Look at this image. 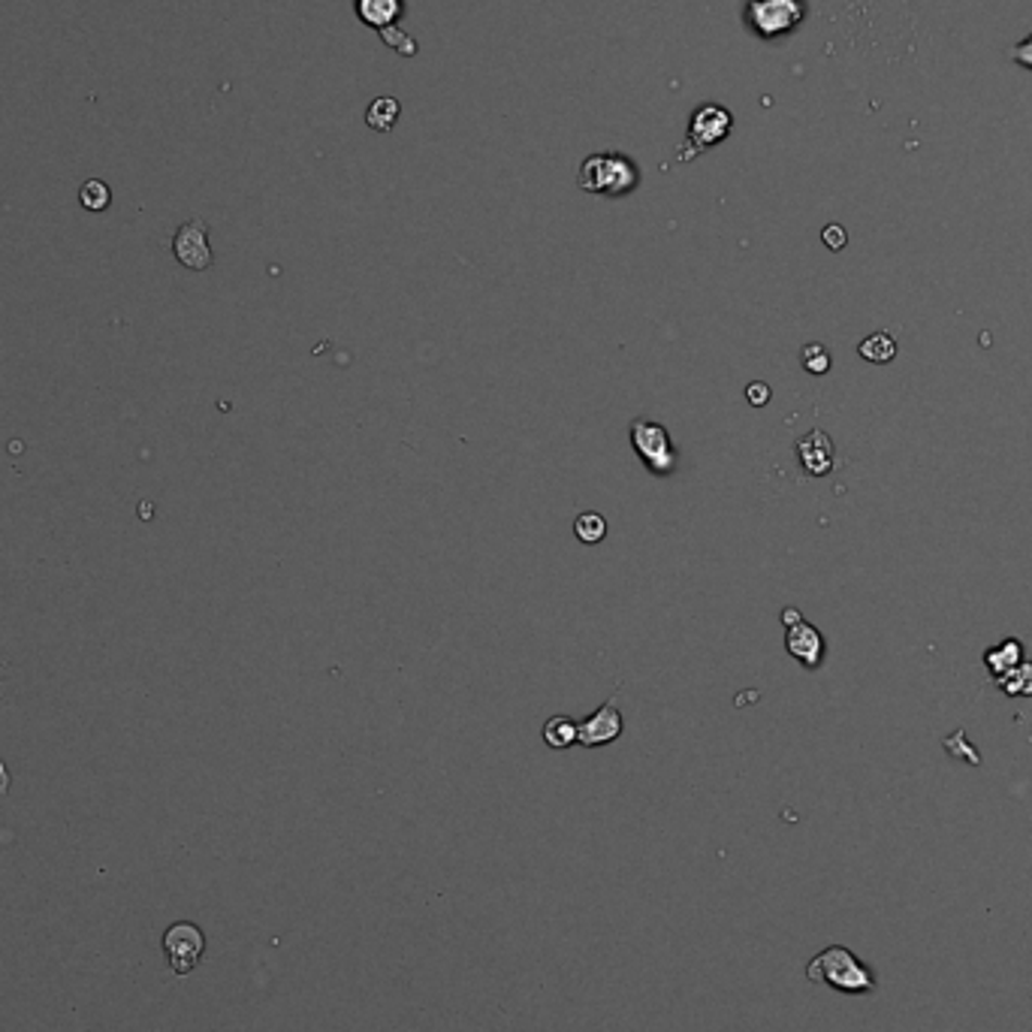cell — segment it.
Masks as SVG:
<instances>
[{"label":"cell","mask_w":1032,"mask_h":1032,"mask_svg":"<svg viewBox=\"0 0 1032 1032\" xmlns=\"http://www.w3.org/2000/svg\"><path fill=\"white\" fill-rule=\"evenodd\" d=\"M577 185L586 193H597V197H628L640 185V169L638 163L625 154L601 151V154H589L580 163Z\"/></svg>","instance_id":"obj_1"},{"label":"cell","mask_w":1032,"mask_h":1032,"mask_svg":"<svg viewBox=\"0 0 1032 1032\" xmlns=\"http://www.w3.org/2000/svg\"><path fill=\"white\" fill-rule=\"evenodd\" d=\"M809 981H825L830 987L845 993H864L872 991V976L867 972V966L857 960L848 948H828L815 957L809 969H806Z\"/></svg>","instance_id":"obj_2"},{"label":"cell","mask_w":1032,"mask_h":1032,"mask_svg":"<svg viewBox=\"0 0 1032 1032\" xmlns=\"http://www.w3.org/2000/svg\"><path fill=\"white\" fill-rule=\"evenodd\" d=\"M743 18L755 37L779 40L801 27L806 18V7L801 0H748Z\"/></svg>","instance_id":"obj_3"},{"label":"cell","mask_w":1032,"mask_h":1032,"mask_svg":"<svg viewBox=\"0 0 1032 1032\" xmlns=\"http://www.w3.org/2000/svg\"><path fill=\"white\" fill-rule=\"evenodd\" d=\"M631 448H634V453L643 460V465L650 468L652 475H674L677 471L679 456L662 423L646 420V417L631 423Z\"/></svg>","instance_id":"obj_4"},{"label":"cell","mask_w":1032,"mask_h":1032,"mask_svg":"<svg viewBox=\"0 0 1032 1032\" xmlns=\"http://www.w3.org/2000/svg\"><path fill=\"white\" fill-rule=\"evenodd\" d=\"M733 130V115L719 103H704L694 109L689 134H685V149L679 151V161H694L701 151L719 146L721 139H728Z\"/></svg>","instance_id":"obj_5"},{"label":"cell","mask_w":1032,"mask_h":1032,"mask_svg":"<svg viewBox=\"0 0 1032 1032\" xmlns=\"http://www.w3.org/2000/svg\"><path fill=\"white\" fill-rule=\"evenodd\" d=\"M163 951H166V960L173 966L176 976H188L193 966L200 964L205 951V936L197 923L178 921L166 930L163 936Z\"/></svg>","instance_id":"obj_6"},{"label":"cell","mask_w":1032,"mask_h":1032,"mask_svg":"<svg viewBox=\"0 0 1032 1032\" xmlns=\"http://www.w3.org/2000/svg\"><path fill=\"white\" fill-rule=\"evenodd\" d=\"M173 251H176V260L185 269H209L215 257H212V248H209V227H205V221H188V224H181L176 239H173Z\"/></svg>","instance_id":"obj_7"},{"label":"cell","mask_w":1032,"mask_h":1032,"mask_svg":"<svg viewBox=\"0 0 1032 1032\" xmlns=\"http://www.w3.org/2000/svg\"><path fill=\"white\" fill-rule=\"evenodd\" d=\"M622 713L616 709L613 701H607V704L595 709L589 719L577 725V743H583V746H607V743L622 737Z\"/></svg>","instance_id":"obj_8"},{"label":"cell","mask_w":1032,"mask_h":1032,"mask_svg":"<svg viewBox=\"0 0 1032 1032\" xmlns=\"http://www.w3.org/2000/svg\"><path fill=\"white\" fill-rule=\"evenodd\" d=\"M797 456H801L806 475H830V468H833V441H830V435L821 432V429H813L809 435H803L801 441H797Z\"/></svg>","instance_id":"obj_9"},{"label":"cell","mask_w":1032,"mask_h":1032,"mask_svg":"<svg viewBox=\"0 0 1032 1032\" xmlns=\"http://www.w3.org/2000/svg\"><path fill=\"white\" fill-rule=\"evenodd\" d=\"M785 650L806 667H818L825 658V638L821 631L809 622H797L794 628H788Z\"/></svg>","instance_id":"obj_10"},{"label":"cell","mask_w":1032,"mask_h":1032,"mask_svg":"<svg viewBox=\"0 0 1032 1032\" xmlns=\"http://www.w3.org/2000/svg\"><path fill=\"white\" fill-rule=\"evenodd\" d=\"M353 10L366 27L387 30L399 25V18L405 13V0H353Z\"/></svg>","instance_id":"obj_11"},{"label":"cell","mask_w":1032,"mask_h":1032,"mask_svg":"<svg viewBox=\"0 0 1032 1032\" xmlns=\"http://www.w3.org/2000/svg\"><path fill=\"white\" fill-rule=\"evenodd\" d=\"M1023 662V646H1020V640L1008 638L1003 640L999 646H993V650L984 652V665L991 670L993 679H999L1003 674H1008L1011 667H1018Z\"/></svg>","instance_id":"obj_12"},{"label":"cell","mask_w":1032,"mask_h":1032,"mask_svg":"<svg viewBox=\"0 0 1032 1032\" xmlns=\"http://www.w3.org/2000/svg\"><path fill=\"white\" fill-rule=\"evenodd\" d=\"M399 115H402V103L395 97H378V100L368 103L366 124L372 130H378V134H390L395 122H399Z\"/></svg>","instance_id":"obj_13"},{"label":"cell","mask_w":1032,"mask_h":1032,"mask_svg":"<svg viewBox=\"0 0 1032 1032\" xmlns=\"http://www.w3.org/2000/svg\"><path fill=\"white\" fill-rule=\"evenodd\" d=\"M996 685L1008 697H1032V662H1020L1018 667H1011L1008 674L996 679Z\"/></svg>","instance_id":"obj_14"},{"label":"cell","mask_w":1032,"mask_h":1032,"mask_svg":"<svg viewBox=\"0 0 1032 1032\" xmlns=\"http://www.w3.org/2000/svg\"><path fill=\"white\" fill-rule=\"evenodd\" d=\"M857 353H860L864 360H869V363H879V366H884V363H891V360L896 356V341H894V336H888V332H872V336H867V339L860 341Z\"/></svg>","instance_id":"obj_15"},{"label":"cell","mask_w":1032,"mask_h":1032,"mask_svg":"<svg viewBox=\"0 0 1032 1032\" xmlns=\"http://www.w3.org/2000/svg\"><path fill=\"white\" fill-rule=\"evenodd\" d=\"M543 740L550 748H568L577 743V721L565 719V716H553V719L543 725Z\"/></svg>","instance_id":"obj_16"},{"label":"cell","mask_w":1032,"mask_h":1032,"mask_svg":"<svg viewBox=\"0 0 1032 1032\" xmlns=\"http://www.w3.org/2000/svg\"><path fill=\"white\" fill-rule=\"evenodd\" d=\"M574 534L583 543H601L607 538V519L595 511H586L574 519Z\"/></svg>","instance_id":"obj_17"},{"label":"cell","mask_w":1032,"mask_h":1032,"mask_svg":"<svg viewBox=\"0 0 1032 1032\" xmlns=\"http://www.w3.org/2000/svg\"><path fill=\"white\" fill-rule=\"evenodd\" d=\"M79 200L88 212H103V209H109V203H112V190H109L106 181H100V178H88V181L81 185Z\"/></svg>","instance_id":"obj_18"},{"label":"cell","mask_w":1032,"mask_h":1032,"mask_svg":"<svg viewBox=\"0 0 1032 1032\" xmlns=\"http://www.w3.org/2000/svg\"><path fill=\"white\" fill-rule=\"evenodd\" d=\"M801 360H803V368H806V372H813V375H825V372H830V353L825 344H806Z\"/></svg>","instance_id":"obj_19"},{"label":"cell","mask_w":1032,"mask_h":1032,"mask_svg":"<svg viewBox=\"0 0 1032 1032\" xmlns=\"http://www.w3.org/2000/svg\"><path fill=\"white\" fill-rule=\"evenodd\" d=\"M380 37H383V42H390L393 49H399V52L405 54V58H411V54L417 52V49H414V46H417V42H414V37L402 34V30H399V25L387 27V30H380Z\"/></svg>","instance_id":"obj_20"},{"label":"cell","mask_w":1032,"mask_h":1032,"mask_svg":"<svg viewBox=\"0 0 1032 1032\" xmlns=\"http://www.w3.org/2000/svg\"><path fill=\"white\" fill-rule=\"evenodd\" d=\"M746 399L752 407H764L770 402V387H767L764 380H755V383H748L746 387Z\"/></svg>","instance_id":"obj_21"},{"label":"cell","mask_w":1032,"mask_h":1032,"mask_svg":"<svg viewBox=\"0 0 1032 1032\" xmlns=\"http://www.w3.org/2000/svg\"><path fill=\"white\" fill-rule=\"evenodd\" d=\"M821 239H825V244H828L830 251H842L845 242H848V236H845V230H842L840 224H830V227H825Z\"/></svg>","instance_id":"obj_22"},{"label":"cell","mask_w":1032,"mask_h":1032,"mask_svg":"<svg viewBox=\"0 0 1032 1032\" xmlns=\"http://www.w3.org/2000/svg\"><path fill=\"white\" fill-rule=\"evenodd\" d=\"M1008 54H1011V61H1018L1020 67L1032 70V34L1023 42H1018V46H1015Z\"/></svg>","instance_id":"obj_23"},{"label":"cell","mask_w":1032,"mask_h":1032,"mask_svg":"<svg viewBox=\"0 0 1032 1032\" xmlns=\"http://www.w3.org/2000/svg\"><path fill=\"white\" fill-rule=\"evenodd\" d=\"M797 622H803L801 611H797V607H785V611H782V625H785V628H794Z\"/></svg>","instance_id":"obj_24"}]
</instances>
